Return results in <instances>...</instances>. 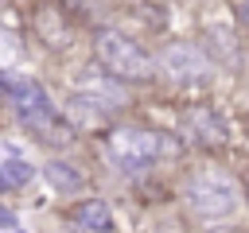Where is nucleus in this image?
Masks as SVG:
<instances>
[{
	"label": "nucleus",
	"mask_w": 249,
	"mask_h": 233,
	"mask_svg": "<svg viewBox=\"0 0 249 233\" xmlns=\"http://www.w3.org/2000/svg\"><path fill=\"white\" fill-rule=\"evenodd\" d=\"M4 89H8V101H12V109H16V116L35 132V136H51V140H70L66 136V124L58 120V113H54V101L47 97V89L35 82V78H23V74H16V78H8L4 82Z\"/></svg>",
	"instance_id": "1"
},
{
	"label": "nucleus",
	"mask_w": 249,
	"mask_h": 233,
	"mask_svg": "<svg viewBox=\"0 0 249 233\" xmlns=\"http://www.w3.org/2000/svg\"><path fill=\"white\" fill-rule=\"evenodd\" d=\"M93 54H97L105 74L124 78V82H148L156 74V58L136 39H128L121 31H97L93 35Z\"/></svg>",
	"instance_id": "2"
},
{
	"label": "nucleus",
	"mask_w": 249,
	"mask_h": 233,
	"mask_svg": "<svg viewBox=\"0 0 249 233\" xmlns=\"http://www.w3.org/2000/svg\"><path fill=\"white\" fill-rule=\"evenodd\" d=\"M237 183L226 175V171H198L187 179V206L198 214V217H230L237 210Z\"/></svg>",
	"instance_id": "3"
},
{
	"label": "nucleus",
	"mask_w": 249,
	"mask_h": 233,
	"mask_svg": "<svg viewBox=\"0 0 249 233\" xmlns=\"http://www.w3.org/2000/svg\"><path fill=\"white\" fill-rule=\"evenodd\" d=\"M105 151H109L113 167H121V171H144L160 159L163 140H160V132H148V128H113L105 140Z\"/></svg>",
	"instance_id": "4"
},
{
	"label": "nucleus",
	"mask_w": 249,
	"mask_h": 233,
	"mask_svg": "<svg viewBox=\"0 0 249 233\" xmlns=\"http://www.w3.org/2000/svg\"><path fill=\"white\" fill-rule=\"evenodd\" d=\"M124 105V89L121 78L105 74V70H86L74 82V113H82L86 120H101L105 113Z\"/></svg>",
	"instance_id": "5"
},
{
	"label": "nucleus",
	"mask_w": 249,
	"mask_h": 233,
	"mask_svg": "<svg viewBox=\"0 0 249 233\" xmlns=\"http://www.w3.org/2000/svg\"><path fill=\"white\" fill-rule=\"evenodd\" d=\"M160 70H163L171 82H179V85H198V82H206V78L214 74V58H210L198 43L179 39V43H167V47L160 50Z\"/></svg>",
	"instance_id": "6"
},
{
	"label": "nucleus",
	"mask_w": 249,
	"mask_h": 233,
	"mask_svg": "<svg viewBox=\"0 0 249 233\" xmlns=\"http://www.w3.org/2000/svg\"><path fill=\"white\" fill-rule=\"evenodd\" d=\"M183 136L202 148H218L226 140V124L214 109H187L183 113Z\"/></svg>",
	"instance_id": "7"
},
{
	"label": "nucleus",
	"mask_w": 249,
	"mask_h": 233,
	"mask_svg": "<svg viewBox=\"0 0 249 233\" xmlns=\"http://www.w3.org/2000/svg\"><path fill=\"white\" fill-rule=\"evenodd\" d=\"M74 221H78L82 229H89V233H109V229H113V214H109V206H105L101 198L78 202V206H74Z\"/></svg>",
	"instance_id": "8"
},
{
	"label": "nucleus",
	"mask_w": 249,
	"mask_h": 233,
	"mask_svg": "<svg viewBox=\"0 0 249 233\" xmlns=\"http://www.w3.org/2000/svg\"><path fill=\"white\" fill-rule=\"evenodd\" d=\"M206 47L214 50V66H237V43L226 27H206Z\"/></svg>",
	"instance_id": "9"
},
{
	"label": "nucleus",
	"mask_w": 249,
	"mask_h": 233,
	"mask_svg": "<svg viewBox=\"0 0 249 233\" xmlns=\"http://www.w3.org/2000/svg\"><path fill=\"white\" fill-rule=\"evenodd\" d=\"M43 171H47V183L58 186V190H78V186H82V175H78L70 163H62V159H51Z\"/></svg>",
	"instance_id": "10"
},
{
	"label": "nucleus",
	"mask_w": 249,
	"mask_h": 233,
	"mask_svg": "<svg viewBox=\"0 0 249 233\" xmlns=\"http://www.w3.org/2000/svg\"><path fill=\"white\" fill-rule=\"evenodd\" d=\"M31 175H35V167H31V163H23V159H8V163L0 167V190L23 186V183H27Z\"/></svg>",
	"instance_id": "11"
},
{
	"label": "nucleus",
	"mask_w": 249,
	"mask_h": 233,
	"mask_svg": "<svg viewBox=\"0 0 249 233\" xmlns=\"http://www.w3.org/2000/svg\"><path fill=\"white\" fill-rule=\"evenodd\" d=\"M12 62H19V39L16 31L0 27V66H12Z\"/></svg>",
	"instance_id": "12"
},
{
	"label": "nucleus",
	"mask_w": 249,
	"mask_h": 233,
	"mask_svg": "<svg viewBox=\"0 0 249 233\" xmlns=\"http://www.w3.org/2000/svg\"><path fill=\"white\" fill-rule=\"evenodd\" d=\"M0 229H16V214L8 206H0Z\"/></svg>",
	"instance_id": "13"
},
{
	"label": "nucleus",
	"mask_w": 249,
	"mask_h": 233,
	"mask_svg": "<svg viewBox=\"0 0 249 233\" xmlns=\"http://www.w3.org/2000/svg\"><path fill=\"white\" fill-rule=\"evenodd\" d=\"M233 8H237V19L249 27V0H233Z\"/></svg>",
	"instance_id": "14"
},
{
	"label": "nucleus",
	"mask_w": 249,
	"mask_h": 233,
	"mask_svg": "<svg viewBox=\"0 0 249 233\" xmlns=\"http://www.w3.org/2000/svg\"><path fill=\"white\" fill-rule=\"evenodd\" d=\"M210 233H230V229H210Z\"/></svg>",
	"instance_id": "15"
}]
</instances>
